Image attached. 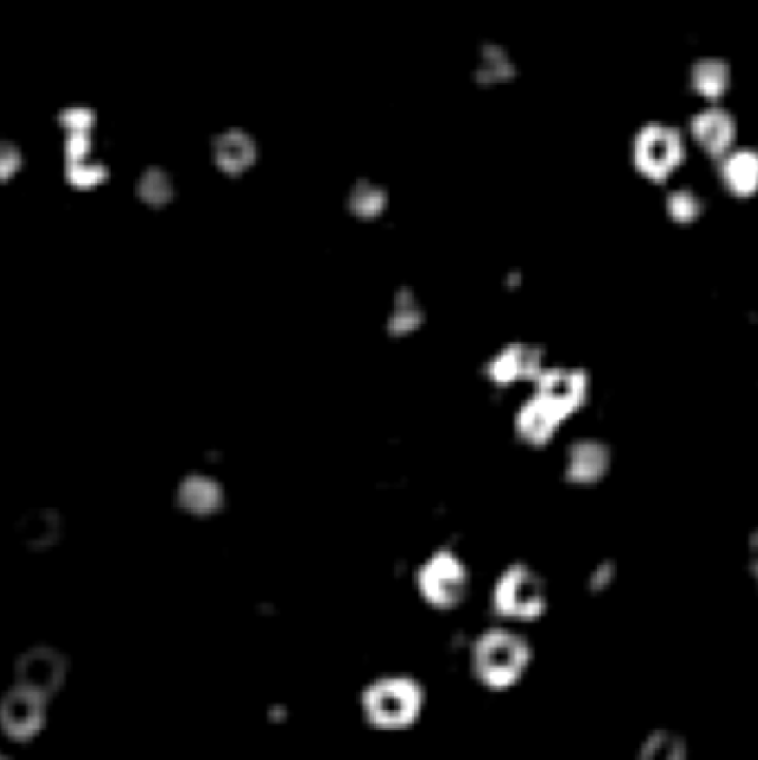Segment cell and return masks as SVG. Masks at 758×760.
<instances>
[{
    "mask_svg": "<svg viewBox=\"0 0 758 760\" xmlns=\"http://www.w3.org/2000/svg\"><path fill=\"white\" fill-rule=\"evenodd\" d=\"M64 174L73 186L88 188L106 179L110 172L103 164L75 161L65 162Z\"/></svg>",
    "mask_w": 758,
    "mask_h": 760,
    "instance_id": "cell-18",
    "label": "cell"
},
{
    "mask_svg": "<svg viewBox=\"0 0 758 760\" xmlns=\"http://www.w3.org/2000/svg\"><path fill=\"white\" fill-rule=\"evenodd\" d=\"M724 186L737 196H746L757 185V157L753 151L741 149L725 156L719 165Z\"/></svg>",
    "mask_w": 758,
    "mask_h": 760,
    "instance_id": "cell-12",
    "label": "cell"
},
{
    "mask_svg": "<svg viewBox=\"0 0 758 760\" xmlns=\"http://www.w3.org/2000/svg\"><path fill=\"white\" fill-rule=\"evenodd\" d=\"M218 500L217 486L202 476H188L176 491L179 508L194 514L209 512L218 505Z\"/></svg>",
    "mask_w": 758,
    "mask_h": 760,
    "instance_id": "cell-13",
    "label": "cell"
},
{
    "mask_svg": "<svg viewBox=\"0 0 758 760\" xmlns=\"http://www.w3.org/2000/svg\"><path fill=\"white\" fill-rule=\"evenodd\" d=\"M14 530L19 541L28 549L43 550L59 540L62 521L53 508L30 507L18 516Z\"/></svg>",
    "mask_w": 758,
    "mask_h": 760,
    "instance_id": "cell-10",
    "label": "cell"
},
{
    "mask_svg": "<svg viewBox=\"0 0 758 760\" xmlns=\"http://www.w3.org/2000/svg\"><path fill=\"white\" fill-rule=\"evenodd\" d=\"M423 692L408 677H381L366 685L359 702L364 719L381 728L402 727L412 723L420 710Z\"/></svg>",
    "mask_w": 758,
    "mask_h": 760,
    "instance_id": "cell-2",
    "label": "cell"
},
{
    "mask_svg": "<svg viewBox=\"0 0 758 760\" xmlns=\"http://www.w3.org/2000/svg\"><path fill=\"white\" fill-rule=\"evenodd\" d=\"M468 571L447 546L434 551L415 572L421 595L431 604L446 608L461 600L467 590Z\"/></svg>",
    "mask_w": 758,
    "mask_h": 760,
    "instance_id": "cell-5",
    "label": "cell"
},
{
    "mask_svg": "<svg viewBox=\"0 0 758 760\" xmlns=\"http://www.w3.org/2000/svg\"><path fill=\"white\" fill-rule=\"evenodd\" d=\"M636 756L643 760H682L687 756V747L681 737L666 730L657 729L644 738Z\"/></svg>",
    "mask_w": 758,
    "mask_h": 760,
    "instance_id": "cell-15",
    "label": "cell"
},
{
    "mask_svg": "<svg viewBox=\"0 0 758 760\" xmlns=\"http://www.w3.org/2000/svg\"><path fill=\"white\" fill-rule=\"evenodd\" d=\"M531 647L521 635L492 627L476 637L471 648L475 676L491 688H503L517 680L531 657Z\"/></svg>",
    "mask_w": 758,
    "mask_h": 760,
    "instance_id": "cell-1",
    "label": "cell"
},
{
    "mask_svg": "<svg viewBox=\"0 0 758 760\" xmlns=\"http://www.w3.org/2000/svg\"><path fill=\"white\" fill-rule=\"evenodd\" d=\"M729 84V66L721 59L702 58L690 68L692 89L708 98H718Z\"/></svg>",
    "mask_w": 758,
    "mask_h": 760,
    "instance_id": "cell-14",
    "label": "cell"
},
{
    "mask_svg": "<svg viewBox=\"0 0 758 760\" xmlns=\"http://www.w3.org/2000/svg\"><path fill=\"white\" fill-rule=\"evenodd\" d=\"M689 129L698 145L716 158L725 153L735 135L732 116L720 107L706 108L693 115Z\"/></svg>",
    "mask_w": 758,
    "mask_h": 760,
    "instance_id": "cell-9",
    "label": "cell"
},
{
    "mask_svg": "<svg viewBox=\"0 0 758 760\" xmlns=\"http://www.w3.org/2000/svg\"><path fill=\"white\" fill-rule=\"evenodd\" d=\"M258 155L257 143L248 133L229 128L214 135L210 140L211 160L217 168L236 176L253 164Z\"/></svg>",
    "mask_w": 758,
    "mask_h": 760,
    "instance_id": "cell-8",
    "label": "cell"
},
{
    "mask_svg": "<svg viewBox=\"0 0 758 760\" xmlns=\"http://www.w3.org/2000/svg\"><path fill=\"white\" fill-rule=\"evenodd\" d=\"M57 121L68 130H89L96 121V113L87 107H69L60 110L56 115Z\"/></svg>",
    "mask_w": 758,
    "mask_h": 760,
    "instance_id": "cell-21",
    "label": "cell"
},
{
    "mask_svg": "<svg viewBox=\"0 0 758 760\" xmlns=\"http://www.w3.org/2000/svg\"><path fill=\"white\" fill-rule=\"evenodd\" d=\"M515 72V64L503 45L492 40H482L475 45L471 78L476 85L501 84L514 77Z\"/></svg>",
    "mask_w": 758,
    "mask_h": 760,
    "instance_id": "cell-11",
    "label": "cell"
},
{
    "mask_svg": "<svg viewBox=\"0 0 758 760\" xmlns=\"http://www.w3.org/2000/svg\"><path fill=\"white\" fill-rule=\"evenodd\" d=\"M383 191L366 179L355 181L350 189L348 205L352 212L359 216H373L384 206Z\"/></svg>",
    "mask_w": 758,
    "mask_h": 760,
    "instance_id": "cell-17",
    "label": "cell"
},
{
    "mask_svg": "<svg viewBox=\"0 0 758 760\" xmlns=\"http://www.w3.org/2000/svg\"><path fill=\"white\" fill-rule=\"evenodd\" d=\"M48 703L40 694L14 683L0 702L3 733L15 742L31 741L44 729Z\"/></svg>",
    "mask_w": 758,
    "mask_h": 760,
    "instance_id": "cell-7",
    "label": "cell"
},
{
    "mask_svg": "<svg viewBox=\"0 0 758 760\" xmlns=\"http://www.w3.org/2000/svg\"><path fill=\"white\" fill-rule=\"evenodd\" d=\"M25 162L20 149L13 143L2 140L0 145V177L7 179L15 173Z\"/></svg>",
    "mask_w": 758,
    "mask_h": 760,
    "instance_id": "cell-22",
    "label": "cell"
},
{
    "mask_svg": "<svg viewBox=\"0 0 758 760\" xmlns=\"http://www.w3.org/2000/svg\"><path fill=\"white\" fill-rule=\"evenodd\" d=\"M491 605L501 616L536 617L546 608L545 583L527 564L514 562L497 578Z\"/></svg>",
    "mask_w": 758,
    "mask_h": 760,
    "instance_id": "cell-3",
    "label": "cell"
},
{
    "mask_svg": "<svg viewBox=\"0 0 758 760\" xmlns=\"http://www.w3.org/2000/svg\"><path fill=\"white\" fill-rule=\"evenodd\" d=\"M91 147L92 138L88 130H68L63 144L66 162L82 161Z\"/></svg>",
    "mask_w": 758,
    "mask_h": 760,
    "instance_id": "cell-20",
    "label": "cell"
},
{
    "mask_svg": "<svg viewBox=\"0 0 758 760\" xmlns=\"http://www.w3.org/2000/svg\"><path fill=\"white\" fill-rule=\"evenodd\" d=\"M667 208L673 218L687 221L701 212L703 202L690 189L680 188L667 194Z\"/></svg>",
    "mask_w": 758,
    "mask_h": 760,
    "instance_id": "cell-19",
    "label": "cell"
},
{
    "mask_svg": "<svg viewBox=\"0 0 758 760\" xmlns=\"http://www.w3.org/2000/svg\"><path fill=\"white\" fill-rule=\"evenodd\" d=\"M632 162L648 178L662 182L685 157L680 131L671 126L649 123L634 136Z\"/></svg>",
    "mask_w": 758,
    "mask_h": 760,
    "instance_id": "cell-4",
    "label": "cell"
},
{
    "mask_svg": "<svg viewBox=\"0 0 758 760\" xmlns=\"http://www.w3.org/2000/svg\"><path fill=\"white\" fill-rule=\"evenodd\" d=\"M135 190L144 202L155 207L169 202L174 195L170 175L155 166H150L141 173Z\"/></svg>",
    "mask_w": 758,
    "mask_h": 760,
    "instance_id": "cell-16",
    "label": "cell"
},
{
    "mask_svg": "<svg viewBox=\"0 0 758 760\" xmlns=\"http://www.w3.org/2000/svg\"><path fill=\"white\" fill-rule=\"evenodd\" d=\"M68 668L64 654L50 646L36 645L16 658L15 683L50 701L64 686Z\"/></svg>",
    "mask_w": 758,
    "mask_h": 760,
    "instance_id": "cell-6",
    "label": "cell"
}]
</instances>
